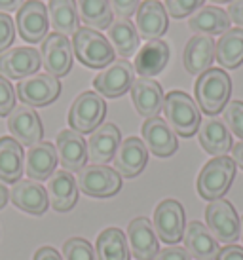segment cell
<instances>
[{
    "mask_svg": "<svg viewBox=\"0 0 243 260\" xmlns=\"http://www.w3.org/2000/svg\"><path fill=\"white\" fill-rule=\"evenodd\" d=\"M196 103L207 116L219 114L228 105L232 95V80L222 69H209L198 76L194 86Z\"/></svg>",
    "mask_w": 243,
    "mask_h": 260,
    "instance_id": "6da1fadb",
    "label": "cell"
},
{
    "mask_svg": "<svg viewBox=\"0 0 243 260\" xmlns=\"http://www.w3.org/2000/svg\"><path fill=\"white\" fill-rule=\"evenodd\" d=\"M164 114L167 125L180 137H192L201 123V110L198 103L185 91H169L164 99Z\"/></svg>",
    "mask_w": 243,
    "mask_h": 260,
    "instance_id": "7a4b0ae2",
    "label": "cell"
},
{
    "mask_svg": "<svg viewBox=\"0 0 243 260\" xmlns=\"http://www.w3.org/2000/svg\"><path fill=\"white\" fill-rule=\"evenodd\" d=\"M72 53L87 69H107L114 61V50L99 30L80 27L72 35Z\"/></svg>",
    "mask_w": 243,
    "mask_h": 260,
    "instance_id": "3957f363",
    "label": "cell"
},
{
    "mask_svg": "<svg viewBox=\"0 0 243 260\" xmlns=\"http://www.w3.org/2000/svg\"><path fill=\"white\" fill-rule=\"evenodd\" d=\"M236 179V161L228 156H219L207 161L198 175V194L205 202L222 200Z\"/></svg>",
    "mask_w": 243,
    "mask_h": 260,
    "instance_id": "277c9868",
    "label": "cell"
},
{
    "mask_svg": "<svg viewBox=\"0 0 243 260\" xmlns=\"http://www.w3.org/2000/svg\"><path fill=\"white\" fill-rule=\"evenodd\" d=\"M107 114V103L95 91H84L80 93L69 110V125L72 131H76L80 135L89 133L99 127Z\"/></svg>",
    "mask_w": 243,
    "mask_h": 260,
    "instance_id": "5b68a950",
    "label": "cell"
},
{
    "mask_svg": "<svg viewBox=\"0 0 243 260\" xmlns=\"http://www.w3.org/2000/svg\"><path fill=\"white\" fill-rule=\"evenodd\" d=\"M205 222L219 243L232 245L239 238V228H241L239 215L236 213L234 205L226 200L209 202V205L205 207Z\"/></svg>",
    "mask_w": 243,
    "mask_h": 260,
    "instance_id": "8992f818",
    "label": "cell"
},
{
    "mask_svg": "<svg viewBox=\"0 0 243 260\" xmlns=\"http://www.w3.org/2000/svg\"><path fill=\"white\" fill-rule=\"evenodd\" d=\"M78 190L89 198H112L120 192L122 177L108 166H86L76 177Z\"/></svg>",
    "mask_w": 243,
    "mask_h": 260,
    "instance_id": "52a82bcc",
    "label": "cell"
},
{
    "mask_svg": "<svg viewBox=\"0 0 243 260\" xmlns=\"http://www.w3.org/2000/svg\"><path fill=\"white\" fill-rule=\"evenodd\" d=\"M135 82V69L129 63L128 59H116L112 61L107 69H103L95 80H93V87L101 97L107 99H116L128 93L131 86Z\"/></svg>",
    "mask_w": 243,
    "mask_h": 260,
    "instance_id": "ba28073f",
    "label": "cell"
},
{
    "mask_svg": "<svg viewBox=\"0 0 243 260\" xmlns=\"http://www.w3.org/2000/svg\"><path fill=\"white\" fill-rule=\"evenodd\" d=\"M17 97L31 109L51 105L61 93V82L48 73H36L17 84Z\"/></svg>",
    "mask_w": 243,
    "mask_h": 260,
    "instance_id": "9c48e42d",
    "label": "cell"
},
{
    "mask_svg": "<svg viewBox=\"0 0 243 260\" xmlns=\"http://www.w3.org/2000/svg\"><path fill=\"white\" fill-rule=\"evenodd\" d=\"M185 209L177 200H164L154 211V232L167 245H177L185 236Z\"/></svg>",
    "mask_w": 243,
    "mask_h": 260,
    "instance_id": "30bf717a",
    "label": "cell"
},
{
    "mask_svg": "<svg viewBox=\"0 0 243 260\" xmlns=\"http://www.w3.org/2000/svg\"><path fill=\"white\" fill-rule=\"evenodd\" d=\"M15 27L17 35L29 44L42 42L48 37L50 29V15L48 8L40 0H29L25 2L15 15Z\"/></svg>",
    "mask_w": 243,
    "mask_h": 260,
    "instance_id": "8fae6325",
    "label": "cell"
},
{
    "mask_svg": "<svg viewBox=\"0 0 243 260\" xmlns=\"http://www.w3.org/2000/svg\"><path fill=\"white\" fill-rule=\"evenodd\" d=\"M72 44L71 40L59 32H51L42 40L40 46V59L46 73L63 78L72 69Z\"/></svg>",
    "mask_w": 243,
    "mask_h": 260,
    "instance_id": "7c38bea8",
    "label": "cell"
},
{
    "mask_svg": "<svg viewBox=\"0 0 243 260\" xmlns=\"http://www.w3.org/2000/svg\"><path fill=\"white\" fill-rule=\"evenodd\" d=\"M42 67L40 51L35 48L19 46L0 53V74L10 80H25L38 73Z\"/></svg>",
    "mask_w": 243,
    "mask_h": 260,
    "instance_id": "4fadbf2b",
    "label": "cell"
},
{
    "mask_svg": "<svg viewBox=\"0 0 243 260\" xmlns=\"http://www.w3.org/2000/svg\"><path fill=\"white\" fill-rule=\"evenodd\" d=\"M8 129L21 146L31 148V146L42 143V120L36 114V110L27 107V105H19L8 114Z\"/></svg>",
    "mask_w": 243,
    "mask_h": 260,
    "instance_id": "5bb4252c",
    "label": "cell"
},
{
    "mask_svg": "<svg viewBox=\"0 0 243 260\" xmlns=\"http://www.w3.org/2000/svg\"><path fill=\"white\" fill-rule=\"evenodd\" d=\"M112 161H114L116 173L120 177L133 179V177L143 173V169L146 167L148 150L139 137H128L120 143Z\"/></svg>",
    "mask_w": 243,
    "mask_h": 260,
    "instance_id": "9a60e30c",
    "label": "cell"
},
{
    "mask_svg": "<svg viewBox=\"0 0 243 260\" xmlns=\"http://www.w3.org/2000/svg\"><path fill=\"white\" fill-rule=\"evenodd\" d=\"M120 143V129L116 127L114 123H101L86 141L87 159L92 161L93 166H107L108 161L114 158Z\"/></svg>",
    "mask_w": 243,
    "mask_h": 260,
    "instance_id": "2e32d148",
    "label": "cell"
},
{
    "mask_svg": "<svg viewBox=\"0 0 243 260\" xmlns=\"http://www.w3.org/2000/svg\"><path fill=\"white\" fill-rule=\"evenodd\" d=\"M10 200L17 209L33 217H42L50 207V198L46 188L36 181H17L10 190Z\"/></svg>",
    "mask_w": 243,
    "mask_h": 260,
    "instance_id": "e0dca14e",
    "label": "cell"
},
{
    "mask_svg": "<svg viewBox=\"0 0 243 260\" xmlns=\"http://www.w3.org/2000/svg\"><path fill=\"white\" fill-rule=\"evenodd\" d=\"M143 143L146 150L158 158H169L179 148L175 131L162 118H148L143 123Z\"/></svg>",
    "mask_w": 243,
    "mask_h": 260,
    "instance_id": "ac0fdd59",
    "label": "cell"
},
{
    "mask_svg": "<svg viewBox=\"0 0 243 260\" xmlns=\"http://www.w3.org/2000/svg\"><path fill=\"white\" fill-rule=\"evenodd\" d=\"M135 15V29L139 32V38H143L146 42L160 40V37L165 35V30L169 27L167 10L158 0H144V2H141V6H139Z\"/></svg>",
    "mask_w": 243,
    "mask_h": 260,
    "instance_id": "d6986e66",
    "label": "cell"
},
{
    "mask_svg": "<svg viewBox=\"0 0 243 260\" xmlns=\"http://www.w3.org/2000/svg\"><path fill=\"white\" fill-rule=\"evenodd\" d=\"M55 152H57V161L61 164L65 171H80L82 167H86L87 161V146L86 139L80 133L72 129L59 131L55 139Z\"/></svg>",
    "mask_w": 243,
    "mask_h": 260,
    "instance_id": "ffe728a7",
    "label": "cell"
},
{
    "mask_svg": "<svg viewBox=\"0 0 243 260\" xmlns=\"http://www.w3.org/2000/svg\"><path fill=\"white\" fill-rule=\"evenodd\" d=\"M128 241L137 260H154L160 251L154 226L146 217L133 218L128 226Z\"/></svg>",
    "mask_w": 243,
    "mask_h": 260,
    "instance_id": "44dd1931",
    "label": "cell"
},
{
    "mask_svg": "<svg viewBox=\"0 0 243 260\" xmlns=\"http://www.w3.org/2000/svg\"><path fill=\"white\" fill-rule=\"evenodd\" d=\"M131 101L133 107L141 116L148 118H156L160 110L164 109V89L152 78H137L131 86Z\"/></svg>",
    "mask_w": 243,
    "mask_h": 260,
    "instance_id": "7402d4cb",
    "label": "cell"
},
{
    "mask_svg": "<svg viewBox=\"0 0 243 260\" xmlns=\"http://www.w3.org/2000/svg\"><path fill=\"white\" fill-rule=\"evenodd\" d=\"M185 249L196 260H215L221 251L219 241L213 238V234L203 222L192 220L186 224L185 228Z\"/></svg>",
    "mask_w": 243,
    "mask_h": 260,
    "instance_id": "603a6c76",
    "label": "cell"
},
{
    "mask_svg": "<svg viewBox=\"0 0 243 260\" xmlns=\"http://www.w3.org/2000/svg\"><path fill=\"white\" fill-rule=\"evenodd\" d=\"M215 61V40L205 35H194L185 46L183 65L186 73L200 76L211 69Z\"/></svg>",
    "mask_w": 243,
    "mask_h": 260,
    "instance_id": "cb8c5ba5",
    "label": "cell"
},
{
    "mask_svg": "<svg viewBox=\"0 0 243 260\" xmlns=\"http://www.w3.org/2000/svg\"><path fill=\"white\" fill-rule=\"evenodd\" d=\"M55 167H57L55 145H51L48 141L31 146L25 156V173L31 181H48L55 173Z\"/></svg>",
    "mask_w": 243,
    "mask_h": 260,
    "instance_id": "d4e9b609",
    "label": "cell"
},
{
    "mask_svg": "<svg viewBox=\"0 0 243 260\" xmlns=\"http://www.w3.org/2000/svg\"><path fill=\"white\" fill-rule=\"evenodd\" d=\"M48 198H50V205L57 213H67L71 211L76 202H78V184L74 175L69 171H55L48 179Z\"/></svg>",
    "mask_w": 243,
    "mask_h": 260,
    "instance_id": "484cf974",
    "label": "cell"
},
{
    "mask_svg": "<svg viewBox=\"0 0 243 260\" xmlns=\"http://www.w3.org/2000/svg\"><path fill=\"white\" fill-rule=\"evenodd\" d=\"M198 137H200L201 148L215 158L226 156L234 146L230 129L219 118H207L205 122H201L200 129H198Z\"/></svg>",
    "mask_w": 243,
    "mask_h": 260,
    "instance_id": "4316f807",
    "label": "cell"
},
{
    "mask_svg": "<svg viewBox=\"0 0 243 260\" xmlns=\"http://www.w3.org/2000/svg\"><path fill=\"white\" fill-rule=\"evenodd\" d=\"M169 63V46L164 40H150L135 53V65L133 69L141 78H152L160 74Z\"/></svg>",
    "mask_w": 243,
    "mask_h": 260,
    "instance_id": "83f0119b",
    "label": "cell"
},
{
    "mask_svg": "<svg viewBox=\"0 0 243 260\" xmlns=\"http://www.w3.org/2000/svg\"><path fill=\"white\" fill-rule=\"evenodd\" d=\"M230 25L232 21L226 10H221L219 6H201L188 19L190 30L196 35H205V37L224 35L226 30H230Z\"/></svg>",
    "mask_w": 243,
    "mask_h": 260,
    "instance_id": "f1b7e54d",
    "label": "cell"
},
{
    "mask_svg": "<svg viewBox=\"0 0 243 260\" xmlns=\"http://www.w3.org/2000/svg\"><path fill=\"white\" fill-rule=\"evenodd\" d=\"M23 146L14 137H0V182L15 184L23 171Z\"/></svg>",
    "mask_w": 243,
    "mask_h": 260,
    "instance_id": "f546056e",
    "label": "cell"
},
{
    "mask_svg": "<svg viewBox=\"0 0 243 260\" xmlns=\"http://www.w3.org/2000/svg\"><path fill=\"white\" fill-rule=\"evenodd\" d=\"M108 42L112 46L114 53L120 55V59H128L139 51L141 38L133 23L129 19L118 17V19H112L108 27Z\"/></svg>",
    "mask_w": 243,
    "mask_h": 260,
    "instance_id": "4dcf8cb0",
    "label": "cell"
},
{
    "mask_svg": "<svg viewBox=\"0 0 243 260\" xmlns=\"http://www.w3.org/2000/svg\"><path fill=\"white\" fill-rule=\"evenodd\" d=\"M215 59L222 69H237L243 63V29H230L215 42Z\"/></svg>",
    "mask_w": 243,
    "mask_h": 260,
    "instance_id": "1f68e13d",
    "label": "cell"
},
{
    "mask_svg": "<svg viewBox=\"0 0 243 260\" xmlns=\"http://www.w3.org/2000/svg\"><path fill=\"white\" fill-rule=\"evenodd\" d=\"M48 15H50V27L55 32L69 37L80 29L78 6L74 0H50L48 4Z\"/></svg>",
    "mask_w": 243,
    "mask_h": 260,
    "instance_id": "d6a6232c",
    "label": "cell"
},
{
    "mask_svg": "<svg viewBox=\"0 0 243 260\" xmlns=\"http://www.w3.org/2000/svg\"><path fill=\"white\" fill-rule=\"evenodd\" d=\"M97 260H129L128 238L120 228H107L95 243Z\"/></svg>",
    "mask_w": 243,
    "mask_h": 260,
    "instance_id": "836d02e7",
    "label": "cell"
},
{
    "mask_svg": "<svg viewBox=\"0 0 243 260\" xmlns=\"http://www.w3.org/2000/svg\"><path fill=\"white\" fill-rule=\"evenodd\" d=\"M78 15L80 21L86 27L97 29H108L112 23V8L108 0H78Z\"/></svg>",
    "mask_w": 243,
    "mask_h": 260,
    "instance_id": "e575fe53",
    "label": "cell"
},
{
    "mask_svg": "<svg viewBox=\"0 0 243 260\" xmlns=\"http://www.w3.org/2000/svg\"><path fill=\"white\" fill-rule=\"evenodd\" d=\"M63 260H97V253L87 239L71 238L63 245Z\"/></svg>",
    "mask_w": 243,
    "mask_h": 260,
    "instance_id": "d590c367",
    "label": "cell"
},
{
    "mask_svg": "<svg viewBox=\"0 0 243 260\" xmlns=\"http://www.w3.org/2000/svg\"><path fill=\"white\" fill-rule=\"evenodd\" d=\"M224 123L237 139L243 141V101H230L224 107Z\"/></svg>",
    "mask_w": 243,
    "mask_h": 260,
    "instance_id": "8d00e7d4",
    "label": "cell"
},
{
    "mask_svg": "<svg viewBox=\"0 0 243 260\" xmlns=\"http://www.w3.org/2000/svg\"><path fill=\"white\" fill-rule=\"evenodd\" d=\"M205 0H165V10L167 14L175 17V19H183L186 15L198 12L203 6Z\"/></svg>",
    "mask_w": 243,
    "mask_h": 260,
    "instance_id": "74e56055",
    "label": "cell"
},
{
    "mask_svg": "<svg viewBox=\"0 0 243 260\" xmlns=\"http://www.w3.org/2000/svg\"><path fill=\"white\" fill-rule=\"evenodd\" d=\"M15 109V89L10 80L0 74V116H8Z\"/></svg>",
    "mask_w": 243,
    "mask_h": 260,
    "instance_id": "f35d334b",
    "label": "cell"
},
{
    "mask_svg": "<svg viewBox=\"0 0 243 260\" xmlns=\"http://www.w3.org/2000/svg\"><path fill=\"white\" fill-rule=\"evenodd\" d=\"M15 40V25L14 19L8 14L0 12V53L10 50V46Z\"/></svg>",
    "mask_w": 243,
    "mask_h": 260,
    "instance_id": "ab89813d",
    "label": "cell"
},
{
    "mask_svg": "<svg viewBox=\"0 0 243 260\" xmlns=\"http://www.w3.org/2000/svg\"><path fill=\"white\" fill-rule=\"evenodd\" d=\"M112 14H116L122 19H129L131 15L137 14V10L141 6V0H108Z\"/></svg>",
    "mask_w": 243,
    "mask_h": 260,
    "instance_id": "60d3db41",
    "label": "cell"
},
{
    "mask_svg": "<svg viewBox=\"0 0 243 260\" xmlns=\"http://www.w3.org/2000/svg\"><path fill=\"white\" fill-rule=\"evenodd\" d=\"M154 260H190V254L186 253L185 247H165L158 251Z\"/></svg>",
    "mask_w": 243,
    "mask_h": 260,
    "instance_id": "b9f144b4",
    "label": "cell"
},
{
    "mask_svg": "<svg viewBox=\"0 0 243 260\" xmlns=\"http://www.w3.org/2000/svg\"><path fill=\"white\" fill-rule=\"evenodd\" d=\"M215 260H243V247L236 245V243L222 247Z\"/></svg>",
    "mask_w": 243,
    "mask_h": 260,
    "instance_id": "7bdbcfd3",
    "label": "cell"
},
{
    "mask_svg": "<svg viewBox=\"0 0 243 260\" xmlns=\"http://www.w3.org/2000/svg\"><path fill=\"white\" fill-rule=\"evenodd\" d=\"M228 17L230 21L237 25V29H243V0H234V2H230L228 6Z\"/></svg>",
    "mask_w": 243,
    "mask_h": 260,
    "instance_id": "ee69618b",
    "label": "cell"
},
{
    "mask_svg": "<svg viewBox=\"0 0 243 260\" xmlns=\"http://www.w3.org/2000/svg\"><path fill=\"white\" fill-rule=\"evenodd\" d=\"M33 260H63V258H61V253H59L57 249H53L50 245H44L36 251Z\"/></svg>",
    "mask_w": 243,
    "mask_h": 260,
    "instance_id": "f6af8a7d",
    "label": "cell"
},
{
    "mask_svg": "<svg viewBox=\"0 0 243 260\" xmlns=\"http://www.w3.org/2000/svg\"><path fill=\"white\" fill-rule=\"evenodd\" d=\"M23 6V0H0V12H15Z\"/></svg>",
    "mask_w": 243,
    "mask_h": 260,
    "instance_id": "bcb514c9",
    "label": "cell"
},
{
    "mask_svg": "<svg viewBox=\"0 0 243 260\" xmlns=\"http://www.w3.org/2000/svg\"><path fill=\"white\" fill-rule=\"evenodd\" d=\"M232 156H234V161H236V166H239L243 169V141L241 143H237L236 146H232Z\"/></svg>",
    "mask_w": 243,
    "mask_h": 260,
    "instance_id": "7dc6e473",
    "label": "cell"
},
{
    "mask_svg": "<svg viewBox=\"0 0 243 260\" xmlns=\"http://www.w3.org/2000/svg\"><path fill=\"white\" fill-rule=\"evenodd\" d=\"M8 200H10V192H8L6 186L0 182V209H4V207H6Z\"/></svg>",
    "mask_w": 243,
    "mask_h": 260,
    "instance_id": "c3c4849f",
    "label": "cell"
},
{
    "mask_svg": "<svg viewBox=\"0 0 243 260\" xmlns=\"http://www.w3.org/2000/svg\"><path fill=\"white\" fill-rule=\"evenodd\" d=\"M213 4H230V2H234V0H211Z\"/></svg>",
    "mask_w": 243,
    "mask_h": 260,
    "instance_id": "681fc988",
    "label": "cell"
},
{
    "mask_svg": "<svg viewBox=\"0 0 243 260\" xmlns=\"http://www.w3.org/2000/svg\"><path fill=\"white\" fill-rule=\"evenodd\" d=\"M239 222H241V228H239V236H241V239H243V217L239 218Z\"/></svg>",
    "mask_w": 243,
    "mask_h": 260,
    "instance_id": "f907efd6",
    "label": "cell"
}]
</instances>
